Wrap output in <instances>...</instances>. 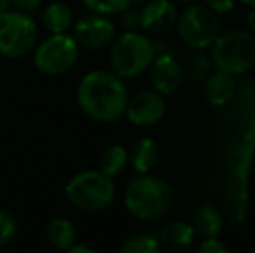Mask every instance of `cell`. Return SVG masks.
<instances>
[{"mask_svg":"<svg viewBox=\"0 0 255 253\" xmlns=\"http://www.w3.org/2000/svg\"><path fill=\"white\" fill-rule=\"evenodd\" d=\"M149 71V82L154 92L160 95H174L184 84L182 63L172 52H160L154 56Z\"/></svg>","mask_w":255,"mask_h":253,"instance_id":"obj_10","label":"cell"},{"mask_svg":"<svg viewBox=\"0 0 255 253\" xmlns=\"http://www.w3.org/2000/svg\"><path fill=\"white\" fill-rule=\"evenodd\" d=\"M191 227L195 234L202 240L219 238L222 231V217L214 206L202 205L195 210L191 217Z\"/></svg>","mask_w":255,"mask_h":253,"instance_id":"obj_17","label":"cell"},{"mask_svg":"<svg viewBox=\"0 0 255 253\" xmlns=\"http://www.w3.org/2000/svg\"><path fill=\"white\" fill-rule=\"evenodd\" d=\"M238 2L245 3L247 7H255V0H238Z\"/></svg>","mask_w":255,"mask_h":253,"instance_id":"obj_31","label":"cell"},{"mask_svg":"<svg viewBox=\"0 0 255 253\" xmlns=\"http://www.w3.org/2000/svg\"><path fill=\"white\" fill-rule=\"evenodd\" d=\"M160 146L151 137H141L128 149V165L137 173H149L160 162Z\"/></svg>","mask_w":255,"mask_h":253,"instance_id":"obj_14","label":"cell"},{"mask_svg":"<svg viewBox=\"0 0 255 253\" xmlns=\"http://www.w3.org/2000/svg\"><path fill=\"white\" fill-rule=\"evenodd\" d=\"M68 203L82 212H101L106 210L117 196L115 179L101 170H82L75 173L64 186Z\"/></svg>","mask_w":255,"mask_h":253,"instance_id":"obj_5","label":"cell"},{"mask_svg":"<svg viewBox=\"0 0 255 253\" xmlns=\"http://www.w3.org/2000/svg\"><path fill=\"white\" fill-rule=\"evenodd\" d=\"M64 253H98L94 250V248L87 247V245H77L75 243L73 247H70Z\"/></svg>","mask_w":255,"mask_h":253,"instance_id":"obj_28","label":"cell"},{"mask_svg":"<svg viewBox=\"0 0 255 253\" xmlns=\"http://www.w3.org/2000/svg\"><path fill=\"white\" fill-rule=\"evenodd\" d=\"M156 47L154 40L141 31H124L110 45L108 63L110 70L122 80L141 77L151 66Z\"/></svg>","mask_w":255,"mask_h":253,"instance_id":"obj_3","label":"cell"},{"mask_svg":"<svg viewBox=\"0 0 255 253\" xmlns=\"http://www.w3.org/2000/svg\"><path fill=\"white\" fill-rule=\"evenodd\" d=\"M182 70H184V78H189L193 82H203L215 68L210 54H207L205 51H195L193 49V52L186 58L184 64H182Z\"/></svg>","mask_w":255,"mask_h":253,"instance_id":"obj_20","label":"cell"},{"mask_svg":"<svg viewBox=\"0 0 255 253\" xmlns=\"http://www.w3.org/2000/svg\"><path fill=\"white\" fill-rule=\"evenodd\" d=\"M124 205L139 220H158L175 205V192L168 182L151 173H137L128 180L124 192Z\"/></svg>","mask_w":255,"mask_h":253,"instance_id":"obj_2","label":"cell"},{"mask_svg":"<svg viewBox=\"0 0 255 253\" xmlns=\"http://www.w3.org/2000/svg\"><path fill=\"white\" fill-rule=\"evenodd\" d=\"M10 2H12L14 9L26 14L37 12L45 5V0H10Z\"/></svg>","mask_w":255,"mask_h":253,"instance_id":"obj_27","label":"cell"},{"mask_svg":"<svg viewBox=\"0 0 255 253\" xmlns=\"http://www.w3.org/2000/svg\"><path fill=\"white\" fill-rule=\"evenodd\" d=\"M177 35L182 44L195 51L210 49L221 33V19L205 3H189L177 16Z\"/></svg>","mask_w":255,"mask_h":253,"instance_id":"obj_6","label":"cell"},{"mask_svg":"<svg viewBox=\"0 0 255 253\" xmlns=\"http://www.w3.org/2000/svg\"><path fill=\"white\" fill-rule=\"evenodd\" d=\"M172 2H175V3H195V2H198V0H172Z\"/></svg>","mask_w":255,"mask_h":253,"instance_id":"obj_32","label":"cell"},{"mask_svg":"<svg viewBox=\"0 0 255 253\" xmlns=\"http://www.w3.org/2000/svg\"><path fill=\"white\" fill-rule=\"evenodd\" d=\"M82 5L89 12L103 14V16H115L127 5H130L132 0H80Z\"/></svg>","mask_w":255,"mask_h":253,"instance_id":"obj_22","label":"cell"},{"mask_svg":"<svg viewBox=\"0 0 255 253\" xmlns=\"http://www.w3.org/2000/svg\"><path fill=\"white\" fill-rule=\"evenodd\" d=\"M196 253H231V252H229V248L219 238H210V240H203L200 243Z\"/></svg>","mask_w":255,"mask_h":253,"instance_id":"obj_26","label":"cell"},{"mask_svg":"<svg viewBox=\"0 0 255 253\" xmlns=\"http://www.w3.org/2000/svg\"><path fill=\"white\" fill-rule=\"evenodd\" d=\"M71 37L80 49L85 51H103L108 49L117 38V26L110 19V16L89 12L75 21L71 26Z\"/></svg>","mask_w":255,"mask_h":253,"instance_id":"obj_9","label":"cell"},{"mask_svg":"<svg viewBox=\"0 0 255 253\" xmlns=\"http://www.w3.org/2000/svg\"><path fill=\"white\" fill-rule=\"evenodd\" d=\"M254 253H255V247H254Z\"/></svg>","mask_w":255,"mask_h":253,"instance_id":"obj_34","label":"cell"},{"mask_svg":"<svg viewBox=\"0 0 255 253\" xmlns=\"http://www.w3.org/2000/svg\"><path fill=\"white\" fill-rule=\"evenodd\" d=\"M128 167V149L124 148L122 144H113L103 151L99 158V170L106 173L108 177L115 179L120 173L125 172Z\"/></svg>","mask_w":255,"mask_h":253,"instance_id":"obj_19","label":"cell"},{"mask_svg":"<svg viewBox=\"0 0 255 253\" xmlns=\"http://www.w3.org/2000/svg\"><path fill=\"white\" fill-rule=\"evenodd\" d=\"M146 0H132V3H135V5H142Z\"/></svg>","mask_w":255,"mask_h":253,"instance_id":"obj_33","label":"cell"},{"mask_svg":"<svg viewBox=\"0 0 255 253\" xmlns=\"http://www.w3.org/2000/svg\"><path fill=\"white\" fill-rule=\"evenodd\" d=\"M141 7V30L146 33H167L177 23L179 10L172 0H146Z\"/></svg>","mask_w":255,"mask_h":253,"instance_id":"obj_12","label":"cell"},{"mask_svg":"<svg viewBox=\"0 0 255 253\" xmlns=\"http://www.w3.org/2000/svg\"><path fill=\"white\" fill-rule=\"evenodd\" d=\"M214 68L233 77H242L255 68V35L243 28L219 33L210 47Z\"/></svg>","mask_w":255,"mask_h":253,"instance_id":"obj_4","label":"cell"},{"mask_svg":"<svg viewBox=\"0 0 255 253\" xmlns=\"http://www.w3.org/2000/svg\"><path fill=\"white\" fill-rule=\"evenodd\" d=\"M38 44V26L26 12L12 9L0 17V56L7 59H23Z\"/></svg>","mask_w":255,"mask_h":253,"instance_id":"obj_7","label":"cell"},{"mask_svg":"<svg viewBox=\"0 0 255 253\" xmlns=\"http://www.w3.org/2000/svg\"><path fill=\"white\" fill-rule=\"evenodd\" d=\"M45 236H47V241L51 243L52 248L66 252L68 248L75 245L77 229H75V224L70 219H66V217H56V219H52L49 222Z\"/></svg>","mask_w":255,"mask_h":253,"instance_id":"obj_18","label":"cell"},{"mask_svg":"<svg viewBox=\"0 0 255 253\" xmlns=\"http://www.w3.org/2000/svg\"><path fill=\"white\" fill-rule=\"evenodd\" d=\"M118 253H163L158 238L148 233H139L134 236L127 238L122 243Z\"/></svg>","mask_w":255,"mask_h":253,"instance_id":"obj_21","label":"cell"},{"mask_svg":"<svg viewBox=\"0 0 255 253\" xmlns=\"http://www.w3.org/2000/svg\"><path fill=\"white\" fill-rule=\"evenodd\" d=\"M247 26H249V31L255 35V7H250V10L247 12Z\"/></svg>","mask_w":255,"mask_h":253,"instance_id":"obj_29","label":"cell"},{"mask_svg":"<svg viewBox=\"0 0 255 253\" xmlns=\"http://www.w3.org/2000/svg\"><path fill=\"white\" fill-rule=\"evenodd\" d=\"M33 66L38 73L59 77L71 70L80 58V47L70 33L49 35L33 49Z\"/></svg>","mask_w":255,"mask_h":253,"instance_id":"obj_8","label":"cell"},{"mask_svg":"<svg viewBox=\"0 0 255 253\" xmlns=\"http://www.w3.org/2000/svg\"><path fill=\"white\" fill-rule=\"evenodd\" d=\"M118 24L124 28V31H139L141 30V7L130 3L124 10L117 14Z\"/></svg>","mask_w":255,"mask_h":253,"instance_id":"obj_24","label":"cell"},{"mask_svg":"<svg viewBox=\"0 0 255 253\" xmlns=\"http://www.w3.org/2000/svg\"><path fill=\"white\" fill-rule=\"evenodd\" d=\"M77 102L85 116L98 123H113L125 116L128 90L125 80L111 70H92L77 85Z\"/></svg>","mask_w":255,"mask_h":253,"instance_id":"obj_1","label":"cell"},{"mask_svg":"<svg viewBox=\"0 0 255 253\" xmlns=\"http://www.w3.org/2000/svg\"><path fill=\"white\" fill-rule=\"evenodd\" d=\"M42 23L49 35L68 33L75 23L73 10L66 2H61V0L49 2L47 5L42 7Z\"/></svg>","mask_w":255,"mask_h":253,"instance_id":"obj_16","label":"cell"},{"mask_svg":"<svg viewBox=\"0 0 255 253\" xmlns=\"http://www.w3.org/2000/svg\"><path fill=\"white\" fill-rule=\"evenodd\" d=\"M195 231H193L191 224L182 222V220H174V222L167 224L161 229L158 241H160L161 248L174 253H182L193 247L195 243Z\"/></svg>","mask_w":255,"mask_h":253,"instance_id":"obj_15","label":"cell"},{"mask_svg":"<svg viewBox=\"0 0 255 253\" xmlns=\"http://www.w3.org/2000/svg\"><path fill=\"white\" fill-rule=\"evenodd\" d=\"M167 113L165 97L154 90L137 92L134 97H128L125 116L135 127H153L161 122Z\"/></svg>","mask_w":255,"mask_h":253,"instance_id":"obj_11","label":"cell"},{"mask_svg":"<svg viewBox=\"0 0 255 253\" xmlns=\"http://www.w3.org/2000/svg\"><path fill=\"white\" fill-rule=\"evenodd\" d=\"M203 2L212 12H215L217 16H224L235 9L238 0H203Z\"/></svg>","mask_w":255,"mask_h":253,"instance_id":"obj_25","label":"cell"},{"mask_svg":"<svg viewBox=\"0 0 255 253\" xmlns=\"http://www.w3.org/2000/svg\"><path fill=\"white\" fill-rule=\"evenodd\" d=\"M17 234V220L7 210L0 208V248L7 247L14 241Z\"/></svg>","mask_w":255,"mask_h":253,"instance_id":"obj_23","label":"cell"},{"mask_svg":"<svg viewBox=\"0 0 255 253\" xmlns=\"http://www.w3.org/2000/svg\"><path fill=\"white\" fill-rule=\"evenodd\" d=\"M238 92V82L236 77L224 71L214 70L203 80V95L207 102L214 108H222L229 104Z\"/></svg>","mask_w":255,"mask_h":253,"instance_id":"obj_13","label":"cell"},{"mask_svg":"<svg viewBox=\"0 0 255 253\" xmlns=\"http://www.w3.org/2000/svg\"><path fill=\"white\" fill-rule=\"evenodd\" d=\"M14 7H12V2L10 0H0V17L5 16L7 12H10Z\"/></svg>","mask_w":255,"mask_h":253,"instance_id":"obj_30","label":"cell"}]
</instances>
